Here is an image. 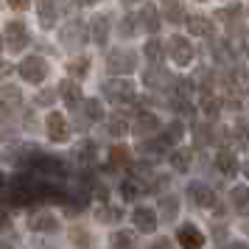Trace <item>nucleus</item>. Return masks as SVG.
<instances>
[{
    "label": "nucleus",
    "mask_w": 249,
    "mask_h": 249,
    "mask_svg": "<svg viewBox=\"0 0 249 249\" xmlns=\"http://www.w3.org/2000/svg\"><path fill=\"white\" fill-rule=\"evenodd\" d=\"M129 129H132V118H124V115H112L104 124V132L109 137H124V135H129Z\"/></svg>",
    "instance_id": "nucleus-30"
},
{
    "label": "nucleus",
    "mask_w": 249,
    "mask_h": 249,
    "mask_svg": "<svg viewBox=\"0 0 249 249\" xmlns=\"http://www.w3.org/2000/svg\"><path fill=\"white\" fill-rule=\"evenodd\" d=\"M160 218L165 221V224H171V221H177V215H179V199L177 196H171V193H165V196H160Z\"/></svg>",
    "instance_id": "nucleus-29"
},
{
    "label": "nucleus",
    "mask_w": 249,
    "mask_h": 249,
    "mask_svg": "<svg viewBox=\"0 0 249 249\" xmlns=\"http://www.w3.org/2000/svg\"><path fill=\"white\" fill-rule=\"evenodd\" d=\"M143 81H146L148 90H154V92H171V90H174V81H177V76L165 73V70H162V65H151V68L143 73Z\"/></svg>",
    "instance_id": "nucleus-11"
},
{
    "label": "nucleus",
    "mask_w": 249,
    "mask_h": 249,
    "mask_svg": "<svg viewBox=\"0 0 249 249\" xmlns=\"http://www.w3.org/2000/svg\"><path fill=\"white\" fill-rule=\"evenodd\" d=\"M188 199H191L196 207H202V210H213L215 202H218V196L210 185H204V182H191L188 185Z\"/></svg>",
    "instance_id": "nucleus-12"
},
{
    "label": "nucleus",
    "mask_w": 249,
    "mask_h": 249,
    "mask_svg": "<svg viewBox=\"0 0 249 249\" xmlns=\"http://www.w3.org/2000/svg\"><path fill=\"white\" fill-rule=\"evenodd\" d=\"M162 17H165V23H174V25L188 23L185 3L182 0H162Z\"/></svg>",
    "instance_id": "nucleus-27"
},
{
    "label": "nucleus",
    "mask_w": 249,
    "mask_h": 249,
    "mask_svg": "<svg viewBox=\"0 0 249 249\" xmlns=\"http://www.w3.org/2000/svg\"><path fill=\"white\" fill-rule=\"evenodd\" d=\"M101 118H104L101 101H98V98H87V101L76 109V121H73V124H76V129H79V132H87V129H90L92 124H98Z\"/></svg>",
    "instance_id": "nucleus-9"
},
{
    "label": "nucleus",
    "mask_w": 249,
    "mask_h": 249,
    "mask_svg": "<svg viewBox=\"0 0 249 249\" xmlns=\"http://www.w3.org/2000/svg\"><path fill=\"white\" fill-rule=\"evenodd\" d=\"M12 160L25 174H34V177H42V179H59V182L68 179V165L56 154H48V151H42L36 146H20L17 157Z\"/></svg>",
    "instance_id": "nucleus-1"
},
{
    "label": "nucleus",
    "mask_w": 249,
    "mask_h": 249,
    "mask_svg": "<svg viewBox=\"0 0 249 249\" xmlns=\"http://www.w3.org/2000/svg\"><path fill=\"white\" fill-rule=\"evenodd\" d=\"M36 14H39V25L51 31L56 25L59 14H62V3L59 0H36Z\"/></svg>",
    "instance_id": "nucleus-18"
},
{
    "label": "nucleus",
    "mask_w": 249,
    "mask_h": 249,
    "mask_svg": "<svg viewBox=\"0 0 249 249\" xmlns=\"http://www.w3.org/2000/svg\"><path fill=\"white\" fill-rule=\"evenodd\" d=\"M221 143L238 148V151H249V124L238 121L232 129H221Z\"/></svg>",
    "instance_id": "nucleus-13"
},
{
    "label": "nucleus",
    "mask_w": 249,
    "mask_h": 249,
    "mask_svg": "<svg viewBox=\"0 0 249 249\" xmlns=\"http://www.w3.org/2000/svg\"><path fill=\"white\" fill-rule=\"evenodd\" d=\"M87 39H92L90 34V23H84L81 17H73L59 28V42L68 48V51H79L87 45Z\"/></svg>",
    "instance_id": "nucleus-2"
},
{
    "label": "nucleus",
    "mask_w": 249,
    "mask_h": 249,
    "mask_svg": "<svg viewBox=\"0 0 249 249\" xmlns=\"http://www.w3.org/2000/svg\"><path fill=\"white\" fill-rule=\"evenodd\" d=\"M126 165H132V148L126 146L109 148V168H126Z\"/></svg>",
    "instance_id": "nucleus-33"
},
{
    "label": "nucleus",
    "mask_w": 249,
    "mask_h": 249,
    "mask_svg": "<svg viewBox=\"0 0 249 249\" xmlns=\"http://www.w3.org/2000/svg\"><path fill=\"white\" fill-rule=\"evenodd\" d=\"M87 73H90V59L87 56H79V59H73V62H68V76L73 81H81Z\"/></svg>",
    "instance_id": "nucleus-34"
},
{
    "label": "nucleus",
    "mask_w": 249,
    "mask_h": 249,
    "mask_svg": "<svg viewBox=\"0 0 249 249\" xmlns=\"http://www.w3.org/2000/svg\"><path fill=\"white\" fill-rule=\"evenodd\" d=\"M154 137L162 143V148H165V151H174V148H177V143L185 137V126H182V121H171V124L165 126L160 135H154Z\"/></svg>",
    "instance_id": "nucleus-23"
},
{
    "label": "nucleus",
    "mask_w": 249,
    "mask_h": 249,
    "mask_svg": "<svg viewBox=\"0 0 249 249\" xmlns=\"http://www.w3.org/2000/svg\"><path fill=\"white\" fill-rule=\"evenodd\" d=\"M137 17H140V28H143V31H148L151 36H157L160 25H162V23H160V20H162V14L154 9V3H146V6L140 9Z\"/></svg>",
    "instance_id": "nucleus-24"
},
{
    "label": "nucleus",
    "mask_w": 249,
    "mask_h": 249,
    "mask_svg": "<svg viewBox=\"0 0 249 249\" xmlns=\"http://www.w3.org/2000/svg\"><path fill=\"white\" fill-rule=\"evenodd\" d=\"M70 238L79 244V249H92V247H90V235H87L84 230H73V232H70Z\"/></svg>",
    "instance_id": "nucleus-40"
},
{
    "label": "nucleus",
    "mask_w": 249,
    "mask_h": 249,
    "mask_svg": "<svg viewBox=\"0 0 249 249\" xmlns=\"http://www.w3.org/2000/svg\"><path fill=\"white\" fill-rule=\"evenodd\" d=\"M109 14H95L90 20V34H92V42L95 45H107V39H109Z\"/></svg>",
    "instance_id": "nucleus-26"
},
{
    "label": "nucleus",
    "mask_w": 249,
    "mask_h": 249,
    "mask_svg": "<svg viewBox=\"0 0 249 249\" xmlns=\"http://www.w3.org/2000/svg\"><path fill=\"white\" fill-rule=\"evenodd\" d=\"M151 174L148 168H143V174H129L124 182H121V196L126 202H137L140 196L148 193V185H146V177Z\"/></svg>",
    "instance_id": "nucleus-10"
},
{
    "label": "nucleus",
    "mask_w": 249,
    "mask_h": 249,
    "mask_svg": "<svg viewBox=\"0 0 249 249\" xmlns=\"http://www.w3.org/2000/svg\"><path fill=\"white\" fill-rule=\"evenodd\" d=\"M112 249H137V241L129 230H118L112 235Z\"/></svg>",
    "instance_id": "nucleus-35"
},
{
    "label": "nucleus",
    "mask_w": 249,
    "mask_h": 249,
    "mask_svg": "<svg viewBox=\"0 0 249 249\" xmlns=\"http://www.w3.org/2000/svg\"><path fill=\"white\" fill-rule=\"evenodd\" d=\"M59 98L68 104L70 109H79L81 104H84V95H81V87H79V81H73V79H62L59 81Z\"/></svg>",
    "instance_id": "nucleus-20"
},
{
    "label": "nucleus",
    "mask_w": 249,
    "mask_h": 249,
    "mask_svg": "<svg viewBox=\"0 0 249 249\" xmlns=\"http://www.w3.org/2000/svg\"><path fill=\"white\" fill-rule=\"evenodd\" d=\"M244 174H247V179H249V162H244Z\"/></svg>",
    "instance_id": "nucleus-48"
},
{
    "label": "nucleus",
    "mask_w": 249,
    "mask_h": 249,
    "mask_svg": "<svg viewBox=\"0 0 249 249\" xmlns=\"http://www.w3.org/2000/svg\"><path fill=\"white\" fill-rule=\"evenodd\" d=\"M230 202H232V210L235 213H247L249 210V188L247 185H235L232 191H230Z\"/></svg>",
    "instance_id": "nucleus-32"
},
{
    "label": "nucleus",
    "mask_w": 249,
    "mask_h": 249,
    "mask_svg": "<svg viewBox=\"0 0 249 249\" xmlns=\"http://www.w3.org/2000/svg\"><path fill=\"white\" fill-rule=\"evenodd\" d=\"M177 244L179 249H202L204 247V232L196 224H179L177 227Z\"/></svg>",
    "instance_id": "nucleus-14"
},
{
    "label": "nucleus",
    "mask_w": 249,
    "mask_h": 249,
    "mask_svg": "<svg viewBox=\"0 0 249 249\" xmlns=\"http://www.w3.org/2000/svg\"><path fill=\"white\" fill-rule=\"evenodd\" d=\"M95 218H98V221H121V218H124V210H118V207H109V204H104V207H98V210H95Z\"/></svg>",
    "instance_id": "nucleus-36"
},
{
    "label": "nucleus",
    "mask_w": 249,
    "mask_h": 249,
    "mask_svg": "<svg viewBox=\"0 0 249 249\" xmlns=\"http://www.w3.org/2000/svg\"><path fill=\"white\" fill-rule=\"evenodd\" d=\"M199 3H204V0H199Z\"/></svg>",
    "instance_id": "nucleus-50"
},
{
    "label": "nucleus",
    "mask_w": 249,
    "mask_h": 249,
    "mask_svg": "<svg viewBox=\"0 0 249 249\" xmlns=\"http://www.w3.org/2000/svg\"><path fill=\"white\" fill-rule=\"evenodd\" d=\"M137 28H140V17H135V14H126L124 20H121V36H135Z\"/></svg>",
    "instance_id": "nucleus-38"
},
{
    "label": "nucleus",
    "mask_w": 249,
    "mask_h": 249,
    "mask_svg": "<svg viewBox=\"0 0 249 249\" xmlns=\"http://www.w3.org/2000/svg\"><path fill=\"white\" fill-rule=\"evenodd\" d=\"M227 249H249V244H247V241H230Z\"/></svg>",
    "instance_id": "nucleus-44"
},
{
    "label": "nucleus",
    "mask_w": 249,
    "mask_h": 249,
    "mask_svg": "<svg viewBox=\"0 0 249 249\" xmlns=\"http://www.w3.org/2000/svg\"><path fill=\"white\" fill-rule=\"evenodd\" d=\"M56 95H59V90H42V92H36V107H51V104L56 101Z\"/></svg>",
    "instance_id": "nucleus-39"
},
{
    "label": "nucleus",
    "mask_w": 249,
    "mask_h": 249,
    "mask_svg": "<svg viewBox=\"0 0 249 249\" xmlns=\"http://www.w3.org/2000/svg\"><path fill=\"white\" fill-rule=\"evenodd\" d=\"M215 168L218 174L224 177V179H232L238 174V160H235V151L232 148H218V154H215Z\"/></svg>",
    "instance_id": "nucleus-22"
},
{
    "label": "nucleus",
    "mask_w": 249,
    "mask_h": 249,
    "mask_svg": "<svg viewBox=\"0 0 249 249\" xmlns=\"http://www.w3.org/2000/svg\"><path fill=\"white\" fill-rule=\"evenodd\" d=\"M76 3H79V6H95L98 0H76Z\"/></svg>",
    "instance_id": "nucleus-46"
},
{
    "label": "nucleus",
    "mask_w": 249,
    "mask_h": 249,
    "mask_svg": "<svg viewBox=\"0 0 249 249\" xmlns=\"http://www.w3.org/2000/svg\"><path fill=\"white\" fill-rule=\"evenodd\" d=\"M73 157H76V165L79 168H95L98 165V146L92 140H81L79 146L73 148Z\"/></svg>",
    "instance_id": "nucleus-19"
},
{
    "label": "nucleus",
    "mask_w": 249,
    "mask_h": 249,
    "mask_svg": "<svg viewBox=\"0 0 249 249\" xmlns=\"http://www.w3.org/2000/svg\"><path fill=\"white\" fill-rule=\"evenodd\" d=\"M188 31H191L193 36H199V39H213L215 36V23L213 17H204V14H193V17H188Z\"/></svg>",
    "instance_id": "nucleus-21"
},
{
    "label": "nucleus",
    "mask_w": 249,
    "mask_h": 249,
    "mask_svg": "<svg viewBox=\"0 0 249 249\" xmlns=\"http://www.w3.org/2000/svg\"><path fill=\"white\" fill-rule=\"evenodd\" d=\"M3 45L9 53H20L23 48L31 45V34H28V25L23 20H9L3 25Z\"/></svg>",
    "instance_id": "nucleus-5"
},
{
    "label": "nucleus",
    "mask_w": 249,
    "mask_h": 249,
    "mask_svg": "<svg viewBox=\"0 0 249 249\" xmlns=\"http://www.w3.org/2000/svg\"><path fill=\"white\" fill-rule=\"evenodd\" d=\"M132 224H135L137 232L151 235V232L160 227V215L154 213L151 207H135V210H132Z\"/></svg>",
    "instance_id": "nucleus-16"
},
{
    "label": "nucleus",
    "mask_w": 249,
    "mask_h": 249,
    "mask_svg": "<svg viewBox=\"0 0 249 249\" xmlns=\"http://www.w3.org/2000/svg\"><path fill=\"white\" fill-rule=\"evenodd\" d=\"M165 48H168V59L177 65V68H188L193 62V56H196V48L191 45V39L188 36H171L168 42H165Z\"/></svg>",
    "instance_id": "nucleus-6"
},
{
    "label": "nucleus",
    "mask_w": 249,
    "mask_h": 249,
    "mask_svg": "<svg viewBox=\"0 0 249 249\" xmlns=\"http://www.w3.org/2000/svg\"><path fill=\"white\" fill-rule=\"evenodd\" d=\"M101 92H104V98H107V101L118 104V107L132 104L137 98V87L129 79H107L101 84Z\"/></svg>",
    "instance_id": "nucleus-4"
},
{
    "label": "nucleus",
    "mask_w": 249,
    "mask_h": 249,
    "mask_svg": "<svg viewBox=\"0 0 249 249\" xmlns=\"http://www.w3.org/2000/svg\"><path fill=\"white\" fill-rule=\"evenodd\" d=\"M137 68V53L129 51V48H112L107 53V73H112L115 79H124V76H132Z\"/></svg>",
    "instance_id": "nucleus-3"
},
{
    "label": "nucleus",
    "mask_w": 249,
    "mask_h": 249,
    "mask_svg": "<svg viewBox=\"0 0 249 249\" xmlns=\"http://www.w3.org/2000/svg\"><path fill=\"white\" fill-rule=\"evenodd\" d=\"M28 227H31L34 232H59V218L51 213V210L34 207V210L28 213Z\"/></svg>",
    "instance_id": "nucleus-15"
},
{
    "label": "nucleus",
    "mask_w": 249,
    "mask_h": 249,
    "mask_svg": "<svg viewBox=\"0 0 249 249\" xmlns=\"http://www.w3.org/2000/svg\"><path fill=\"white\" fill-rule=\"evenodd\" d=\"M48 62L42 56H25L20 65H17V73H20V79L28 81V84H42L48 79Z\"/></svg>",
    "instance_id": "nucleus-7"
},
{
    "label": "nucleus",
    "mask_w": 249,
    "mask_h": 249,
    "mask_svg": "<svg viewBox=\"0 0 249 249\" xmlns=\"http://www.w3.org/2000/svg\"><path fill=\"white\" fill-rule=\"evenodd\" d=\"M9 6H12L14 12H25L31 6V0H9Z\"/></svg>",
    "instance_id": "nucleus-43"
},
{
    "label": "nucleus",
    "mask_w": 249,
    "mask_h": 249,
    "mask_svg": "<svg viewBox=\"0 0 249 249\" xmlns=\"http://www.w3.org/2000/svg\"><path fill=\"white\" fill-rule=\"evenodd\" d=\"M213 238H215V244L221 247V244H227V227H213Z\"/></svg>",
    "instance_id": "nucleus-42"
},
{
    "label": "nucleus",
    "mask_w": 249,
    "mask_h": 249,
    "mask_svg": "<svg viewBox=\"0 0 249 249\" xmlns=\"http://www.w3.org/2000/svg\"><path fill=\"white\" fill-rule=\"evenodd\" d=\"M124 6H135V3H140V0H121Z\"/></svg>",
    "instance_id": "nucleus-47"
},
{
    "label": "nucleus",
    "mask_w": 249,
    "mask_h": 249,
    "mask_svg": "<svg viewBox=\"0 0 249 249\" xmlns=\"http://www.w3.org/2000/svg\"><path fill=\"white\" fill-rule=\"evenodd\" d=\"M143 53H146V59L151 62V65H162V59H165V53H168V48L162 45L157 36H151L146 45H143Z\"/></svg>",
    "instance_id": "nucleus-31"
},
{
    "label": "nucleus",
    "mask_w": 249,
    "mask_h": 249,
    "mask_svg": "<svg viewBox=\"0 0 249 249\" xmlns=\"http://www.w3.org/2000/svg\"><path fill=\"white\" fill-rule=\"evenodd\" d=\"M171 92H177V95H185V98H191L193 92H196V81L193 79H185V76H179V79L174 81V90Z\"/></svg>",
    "instance_id": "nucleus-37"
},
{
    "label": "nucleus",
    "mask_w": 249,
    "mask_h": 249,
    "mask_svg": "<svg viewBox=\"0 0 249 249\" xmlns=\"http://www.w3.org/2000/svg\"><path fill=\"white\" fill-rule=\"evenodd\" d=\"M132 132L143 137H154L162 132V124L151 109H132Z\"/></svg>",
    "instance_id": "nucleus-8"
},
{
    "label": "nucleus",
    "mask_w": 249,
    "mask_h": 249,
    "mask_svg": "<svg viewBox=\"0 0 249 249\" xmlns=\"http://www.w3.org/2000/svg\"><path fill=\"white\" fill-rule=\"evenodd\" d=\"M45 132L53 143H68L70 140V124L65 121V115L59 112H51L45 118Z\"/></svg>",
    "instance_id": "nucleus-17"
},
{
    "label": "nucleus",
    "mask_w": 249,
    "mask_h": 249,
    "mask_svg": "<svg viewBox=\"0 0 249 249\" xmlns=\"http://www.w3.org/2000/svg\"><path fill=\"white\" fill-rule=\"evenodd\" d=\"M244 53H247V56H249V31H247V34H244Z\"/></svg>",
    "instance_id": "nucleus-45"
},
{
    "label": "nucleus",
    "mask_w": 249,
    "mask_h": 249,
    "mask_svg": "<svg viewBox=\"0 0 249 249\" xmlns=\"http://www.w3.org/2000/svg\"><path fill=\"white\" fill-rule=\"evenodd\" d=\"M168 160H171V168L177 171V174H188V171H191V165H193V148L177 146L168 154Z\"/></svg>",
    "instance_id": "nucleus-25"
},
{
    "label": "nucleus",
    "mask_w": 249,
    "mask_h": 249,
    "mask_svg": "<svg viewBox=\"0 0 249 249\" xmlns=\"http://www.w3.org/2000/svg\"><path fill=\"white\" fill-rule=\"evenodd\" d=\"M146 249H177V247H174V241H171V238H154Z\"/></svg>",
    "instance_id": "nucleus-41"
},
{
    "label": "nucleus",
    "mask_w": 249,
    "mask_h": 249,
    "mask_svg": "<svg viewBox=\"0 0 249 249\" xmlns=\"http://www.w3.org/2000/svg\"><path fill=\"white\" fill-rule=\"evenodd\" d=\"M0 249H12V247H9V244H3V247H0Z\"/></svg>",
    "instance_id": "nucleus-49"
},
{
    "label": "nucleus",
    "mask_w": 249,
    "mask_h": 249,
    "mask_svg": "<svg viewBox=\"0 0 249 249\" xmlns=\"http://www.w3.org/2000/svg\"><path fill=\"white\" fill-rule=\"evenodd\" d=\"M23 107V95H20V90L17 87H12V84H6L3 87V118L9 121L14 115V109H20Z\"/></svg>",
    "instance_id": "nucleus-28"
}]
</instances>
